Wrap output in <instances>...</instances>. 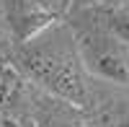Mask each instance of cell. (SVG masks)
<instances>
[{
  "mask_svg": "<svg viewBox=\"0 0 129 127\" xmlns=\"http://www.w3.org/2000/svg\"><path fill=\"white\" fill-rule=\"evenodd\" d=\"M52 29H47L41 36L26 44L23 65L41 86H47L49 91L67 99L75 107H85L88 86H85V75H83L85 68L80 62L78 47H75V36L72 44H64L62 36L54 34Z\"/></svg>",
  "mask_w": 129,
  "mask_h": 127,
  "instance_id": "cell-1",
  "label": "cell"
},
{
  "mask_svg": "<svg viewBox=\"0 0 129 127\" xmlns=\"http://www.w3.org/2000/svg\"><path fill=\"white\" fill-rule=\"evenodd\" d=\"M75 47L83 68L95 78L126 86L129 83V47H124L101 21L75 29Z\"/></svg>",
  "mask_w": 129,
  "mask_h": 127,
  "instance_id": "cell-2",
  "label": "cell"
},
{
  "mask_svg": "<svg viewBox=\"0 0 129 127\" xmlns=\"http://www.w3.org/2000/svg\"><path fill=\"white\" fill-rule=\"evenodd\" d=\"M72 0H3L5 24L16 41L28 44L70 10Z\"/></svg>",
  "mask_w": 129,
  "mask_h": 127,
  "instance_id": "cell-3",
  "label": "cell"
},
{
  "mask_svg": "<svg viewBox=\"0 0 129 127\" xmlns=\"http://www.w3.org/2000/svg\"><path fill=\"white\" fill-rule=\"evenodd\" d=\"M95 16H98V21L121 41L124 47H129V5L109 3V5H101L95 10Z\"/></svg>",
  "mask_w": 129,
  "mask_h": 127,
  "instance_id": "cell-4",
  "label": "cell"
},
{
  "mask_svg": "<svg viewBox=\"0 0 129 127\" xmlns=\"http://www.w3.org/2000/svg\"><path fill=\"white\" fill-rule=\"evenodd\" d=\"M111 127H129V114H121V117H116Z\"/></svg>",
  "mask_w": 129,
  "mask_h": 127,
  "instance_id": "cell-5",
  "label": "cell"
},
{
  "mask_svg": "<svg viewBox=\"0 0 129 127\" xmlns=\"http://www.w3.org/2000/svg\"><path fill=\"white\" fill-rule=\"evenodd\" d=\"M3 26H8V24H5V10H3V3H0V36H3Z\"/></svg>",
  "mask_w": 129,
  "mask_h": 127,
  "instance_id": "cell-6",
  "label": "cell"
}]
</instances>
